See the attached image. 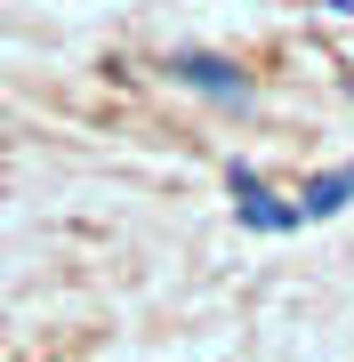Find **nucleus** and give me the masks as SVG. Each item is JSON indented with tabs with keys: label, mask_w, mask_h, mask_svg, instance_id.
Wrapping results in <instances>:
<instances>
[{
	"label": "nucleus",
	"mask_w": 354,
	"mask_h": 362,
	"mask_svg": "<svg viewBox=\"0 0 354 362\" xmlns=\"http://www.w3.org/2000/svg\"><path fill=\"white\" fill-rule=\"evenodd\" d=\"M346 202H354V161H346V169H330V177H314V185L298 194V226H306V218H338Z\"/></svg>",
	"instance_id": "f03ea898"
},
{
	"label": "nucleus",
	"mask_w": 354,
	"mask_h": 362,
	"mask_svg": "<svg viewBox=\"0 0 354 362\" xmlns=\"http://www.w3.org/2000/svg\"><path fill=\"white\" fill-rule=\"evenodd\" d=\"M170 73H177V81H194V89H218V97H249V81L225 65V57H177Z\"/></svg>",
	"instance_id": "7ed1b4c3"
},
{
	"label": "nucleus",
	"mask_w": 354,
	"mask_h": 362,
	"mask_svg": "<svg viewBox=\"0 0 354 362\" xmlns=\"http://www.w3.org/2000/svg\"><path fill=\"white\" fill-rule=\"evenodd\" d=\"M234 202H242V226H258V233H282V226H298V209H290V202H274L258 177H249V169H234Z\"/></svg>",
	"instance_id": "f257e3e1"
}]
</instances>
